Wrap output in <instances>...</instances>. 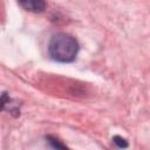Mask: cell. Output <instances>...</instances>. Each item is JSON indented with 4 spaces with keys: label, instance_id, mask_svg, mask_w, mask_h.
<instances>
[{
    "label": "cell",
    "instance_id": "1",
    "mask_svg": "<svg viewBox=\"0 0 150 150\" xmlns=\"http://www.w3.org/2000/svg\"><path fill=\"white\" fill-rule=\"evenodd\" d=\"M80 46L75 38L67 33L54 34L48 43L49 56L57 62L69 63L73 62L79 53Z\"/></svg>",
    "mask_w": 150,
    "mask_h": 150
},
{
    "label": "cell",
    "instance_id": "2",
    "mask_svg": "<svg viewBox=\"0 0 150 150\" xmlns=\"http://www.w3.org/2000/svg\"><path fill=\"white\" fill-rule=\"evenodd\" d=\"M19 5L32 13H41L46 9V0H18Z\"/></svg>",
    "mask_w": 150,
    "mask_h": 150
},
{
    "label": "cell",
    "instance_id": "3",
    "mask_svg": "<svg viewBox=\"0 0 150 150\" xmlns=\"http://www.w3.org/2000/svg\"><path fill=\"white\" fill-rule=\"evenodd\" d=\"M47 141H48V143L50 144L52 148H56V149H66L67 148L66 144L61 143L57 138H55L53 136H47Z\"/></svg>",
    "mask_w": 150,
    "mask_h": 150
},
{
    "label": "cell",
    "instance_id": "4",
    "mask_svg": "<svg viewBox=\"0 0 150 150\" xmlns=\"http://www.w3.org/2000/svg\"><path fill=\"white\" fill-rule=\"evenodd\" d=\"M112 141H114V143H115L118 148H127V146H128L127 141H125L123 137H121V136H114Z\"/></svg>",
    "mask_w": 150,
    "mask_h": 150
}]
</instances>
